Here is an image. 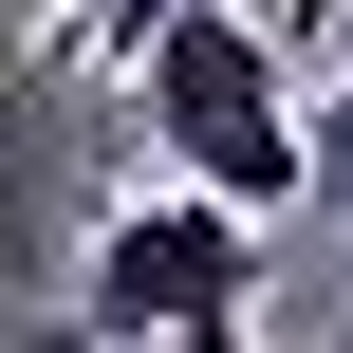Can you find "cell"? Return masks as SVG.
<instances>
[{"label":"cell","instance_id":"3957f363","mask_svg":"<svg viewBox=\"0 0 353 353\" xmlns=\"http://www.w3.org/2000/svg\"><path fill=\"white\" fill-rule=\"evenodd\" d=\"M279 74H298V37H279V19H242V0H186V19H168V37H149L112 93H130L149 130H186V112H261Z\"/></svg>","mask_w":353,"mask_h":353},{"label":"cell","instance_id":"7a4b0ae2","mask_svg":"<svg viewBox=\"0 0 353 353\" xmlns=\"http://www.w3.org/2000/svg\"><path fill=\"white\" fill-rule=\"evenodd\" d=\"M74 261H93V93L37 37H0V298H74Z\"/></svg>","mask_w":353,"mask_h":353},{"label":"cell","instance_id":"8992f818","mask_svg":"<svg viewBox=\"0 0 353 353\" xmlns=\"http://www.w3.org/2000/svg\"><path fill=\"white\" fill-rule=\"evenodd\" d=\"M335 19H353V0H335Z\"/></svg>","mask_w":353,"mask_h":353},{"label":"cell","instance_id":"6da1fadb","mask_svg":"<svg viewBox=\"0 0 353 353\" xmlns=\"http://www.w3.org/2000/svg\"><path fill=\"white\" fill-rule=\"evenodd\" d=\"M74 353H242L261 316V205H223V186H149V205H112L93 223V261H74Z\"/></svg>","mask_w":353,"mask_h":353},{"label":"cell","instance_id":"5b68a950","mask_svg":"<svg viewBox=\"0 0 353 353\" xmlns=\"http://www.w3.org/2000/svg\"><path fill=\"white\" fill-rule=\"evenodd\" d=\"M316 205H353V74L316 93Z\"/></svg>","mask_w":353,"mask_h":353},{"label":"cell","instance_id":"277c9868","mask_svg":"<svg viewBox=\"0 0 353 353\" xmlns=\"http://www.w3.org/2000/svg\"><path fill=\"white\" fill-rule=\"evenodd\" d=\"M168 19H186V0H74V37H93V74H130V56L168 37Z\"/></svg>","mask_w":353,"mask_h":353}]
</instances>
